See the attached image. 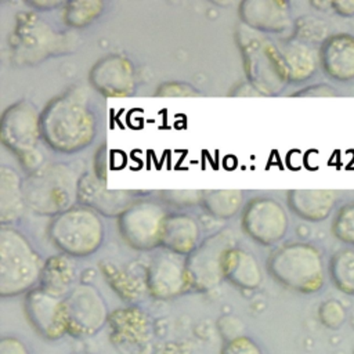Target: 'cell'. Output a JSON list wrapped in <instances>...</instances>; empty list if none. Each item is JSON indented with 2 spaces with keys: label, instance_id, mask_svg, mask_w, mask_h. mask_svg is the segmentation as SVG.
Wrapping results in <instances>:
<instances>
[{
  "label": "cell",
  "instance_id": "cell-1",
  "mask_svg": "<svg viewBox=\"0 0 354 354\" xmlns=\"http://www.w3.org/2000/svg\"><path fill=\"white\" fill-rule=\"evenodd\" d=\"M40 127L43 140L57 152L75 153L86 148L97 130L87 93L73 87L53 98L40 115Z\"/></svg>",
  "mask_w": 354,
  "mask_h": 354
},
{
  "label": "cell",
  "instance_id": "cell-2",
  "mask_svg": "<svg viewBox=\"0 0 354 354\" xmlns=\"http://www.w3.org/2000/svg\"><path fill=\"white\" fill-rule=\"evenodd\" d=\"M267 270L278 283L303 295L321 292L326 282L324 256L308 242H288L277 248L268 257Z\"/></svg>",
  "mask_w": 354,
  "mask_h": 354
},
{
  "label": "cell",
  "instance_id": "cell-3",
  "mask_svg": "<svg viewBox=\"0 0 354 354\" xmlns=\"http://www.w3.org/2000/svg\"><path fill=\"white\" fill-rule=\"evenodd\" d=\"M79 180L66 163L43 165L22 183L25 205L36 214L58 216L73 207Z\"/></svg>",
  "mask_w": 354,
  "mask_h": 354
},
{
  "label": "cell",
  "instance_id": "cell-4",
  "mask_svg": "<svg viewBox=\"0 0 354 354\" xmlns=\"http://www.w3.org/2000/svg\"><path fill=\"white\" fill-rule=\"evenodd\" d=\"M236 41L250 86L260 95L279 94L289 83L279 47L245 25L236 29Z\"/></svg>",
  "mask_w": 354,
  "mask_h": 354
},
{
  "label": "cell",
  "instance_id": "cell-5",
  "mask_svg": "<svg viewBox=\"0 0 354 354\" xmlns=\"http://www.w3.org/2000/svg\"><path fill=\"white\" fill-rule=\"evenodd\" d=\"M44 261L29 241L17 230L0 228V296L15 297L35 289Z\"/></svg>",
  "mask_w": 354,
  "mask_h": 354
},
{
  "label": "cell",
  "instance_id": "cell-6",
  "mask_svg": "<svg viewBox=\"0 0 354 354\" xmlns=\"http://www.w3.org/2000/svg\"><path fill=\"white\" fill-rule=\"evenodd\" d=\"M51 242L69 257H87L102 245L104 225L98 214L86 207H71L55 216L48 227Z\"/></svg>",
  "mask_w": 354,
  "mask_h": 354
},
{
  "label": "cell",
  "instance_id": "cell-7",
  "mask_svg": "<svg viewBox=\"0 0 354 354\" xmlns=\"http://www.w3.org/2000/svg\"><path fill=\"white\" fill-rule=\"evenodd\" d=\"M65 36L54 30L37 12L25 11L17 15L10 36V51L15 64L36 65L43 59L66 51Z\"/></svg>",
  "mask_w": 354,
  "mask_h": 354
},
{
  "label": "cell",
  "instance_id": "cell-8",
  "mask_svg": "<svg viewBox=\"0 0 354 354\" xmlns=\"http://www.w3.org/2000/svg\"><path fill=\"white\" fill-rule=\"evenodd\" d=\"M0 136L4 147L17 155L25 169L35 171L43 166L39 152L40 115L30 101L19 100L3 112Z\"/></svg>",
  "mask_w": 354,
  "mask_h": 354
},
{
  "label": "cell",
  "instance_id": "cell-9",
  "mask_svg": "<svg viewBox=\"0 0 354 354\" xmlns=\"http://www.w3.org/2000/svg\"><path fill=\"white\" fill-rule=\"evenodd\" d=\"M235 234L221 230L207 236L185 259V272L189 289L207 292L223 279V259L228 249L235 246Z\"/></svg>",
  "mask_w": 354,
  "mask_h": 354
},
{
  "label": "cell",
  "instance_id": "cell-10",
  "mask_svg": "<svg viewBox=\"0 0 354 354\" xmlns=\"http://www.w3.org/2000/svg\"><path fill=\"white\" fill-rule=\"evenodd\" d=\"M64 313L68 335L88 337L100 332L109 319L102 295L88 283H79L64 297Z\"/></svg>",
  "mask_w": 354,
  "mask_h": 354
},
{
  "label": "cell",
  "instance_id": "cell-11",
  "mask_svg": "<svg viewBox=\"0 0 354 354\" xmlns=\"http://www.w3.org/2000/svg\"><path fill=\"white\" fill-rule=\"evenodd\" d=\"M167 214L152 201H136L118 221L123 241L137 250H151L160 245L162 228Z\"/></svg>",
  "mask_w": 354,
  "mask_h": 354
},
{
  "label": "cell",
  "instance_id": "cell-12",
  "mask_svg": "<svg viewBox=\"0 0 354 354\" xmlns=\"http://www.w3.org/2000/svg\"><path fill=\"white\" fill-rule=\"evenodd\" d=\"M109 340L120 351L142 354L151 348L155 330L147 311L136 304L119 307L109 314Z\"/></svg>",
  "mask_w": 354,
  "mask_h": 354
},
{
  "label": "cell",
  "instance_id": "cell-13",
  "mask_svg": "<svg viewBox=\"0 0 354 354\" xmlns=\"http://www.w3.org/2000/svg\"><path fill=\"white\" fill-rule=\"evenodd\" d=\"M241 225L257 243L272 246L286 235L289 220L279 202L271 198H253L243 209Z\"/></svg>",
  "mask_w": 354,
  "mask_h": 354
},
{
  "label": "cell",
  "instance_id": "cell-14",
  "mask_svg": "<svg viewBox=\"0 0 354 354\" xmlns=\"http://www.w3.org/2000/svg\"><path fill=\"white\" fill-rule=\"evenodd\" d=\"M24 307L30 326L43 339L54 342L68 333L64 297L54 296L43 288L36 286L26 293Z\"/></svg>",
  "mask_w": 354,
  "mask_h": 354
},
{
  "label": "cell",
  "instance_id": "cell-15",
  "mask_svg": "<svg viewBox=\"0 0 354 354\" xmlns=\"http://www.w3.org/2000/svg\"><path fill=\"white\" fill-rule=\"evenodd\" d=\"M145 274L148 293L158 300L174 299L189 289L185 260L169 250L156 254Z\"/></svg>",
  "mask_w": 354,
  "mask_h": 354
},
{
  "label": "cell",
  "instance_id": "cell-16",
  "mask_svg": "<svg viewBox=\"0 0 354 354\" xmlns=\"http://www.w3.org/2000/svg\"><path fill=\"white\" fill-rule=\"evenodd\" d=\"M245 26L260 33H283L293 29L290 6L281 0H246L239 4Z\"/></svg>",
  "mask_w": 354,
  "mask_h": 354
},
{
  "label": "cell",
  "instance_id": "cell-17",
  "mask_svg": "<svg viewBox=\"0 0 354 354\" xmlns=\"http://www.w3.org/2000/svg\"><path fill=\"white\" fill-rule=\"evenodd\" d=\"M91 86L106 97H123L136 86L133 64L123 55H105L90 71Z\"/></svg>",
  "mask_w": 354,
  "mask_h": 354
},
{
  "label": "cell",
  "instance_id": "cell-18",
  "mask_svg": "<svg viewBox=\"0 0 354 354\" xmlns=\"http://www.w3.org/2000/svg\"><path fill=\"white\" fill-rule=\"evenodd\" d=\"M319 66L324 73L340 83L354 80V36L347 32L333 33L319 46Z\"/></svg>",
  "mask_w": 354,
  "mask_h": 354
},
{
  "label": "cell",
  "instance_id": "cell-19",
  "mask_svg": "<svg viewBox=\"0 0 354 354\" xmlns=\"http://www.w3.org/2000/svg\"><path fill=\"white\" fill-rule=\"evenodd\" d=\"M130 191L108 189L97 176L84 174L79 180L77 201L95 213L120 216L133 203Z\"/></svg>",
  "mask_w": 354,
  "mask_h": 354
},
{
  "label": "cell",
  "instance_id": "cell-20",
  "mask_svg": "<svg viewBox=\"0 0 354 354\" xmlns=\"http://www.w3.org/2000/svg\"><path fill=\"white\" fill-rule=\"evenodd\" d=\"M337 198L339 192L335 189H290L286 194L290 212L310 223L326 220L335 209Z\"/></svg>",
  "mask_w": 354,
  "mask_h": 354
},
{
  "label": "cell",
  "instance_id": "cell-21",
  "mask_svg": "<svg viewBox=\"0 0 354 354\" xmlns=\"http://www.w3.org/2000/svg\"><path fill=\"white\" fill-rule=\"evenodd\" d=\"M223 277L243 290L257 289L263 281V272L257 259L250 252L236 246L228 249L224 254Z\"/></svg>",
  "mask_w": 354,
  "mask_h": 354
},
{
  "label": "cell",
  "instance_id": "cell-22",
  "mask_svg": "<svg viewBox=\"0 0 354 354\" xmlns=\"http://www.w3.org/2000/svg\"><path fill=\"white\" fill-rule=\"evenodd\" d=\"M160 245L178 256L191 254L199 245V225L187 214H170L162 228Z\"/></svg>",
  "mask_w": 354,
  "mask_h": 354
},
{
  "label": "cell",
  "instance_id": "cell-23",
  "mask_svg": "<svg viewBox=\"0 0 354 354\" xmlns=\"http://www.w3.org/2000/svg\"><path fill=\"white\" fill-rule=\"evenodd\" d=\"M278 47L285 62L289 83L306 82L317 73L319 55L314 46L290 39Z\"/></svg>",
  "mask_w": 354,
  "mask_h": 354
},
{
  "label": "cell",
  "instance_id": "cell-24",
  "mask_svg": "<svg viewBox=\"0 0 354 354\" xmlns=\"http://www.w3.org/2000/svg\"><path fill=\"white\" fill-rule=\"evenodd\" d=\"M100 266L106 282L124 301L133 304L141 300L148 292L147 274L141 275L134 272L131 268L123 267L122 264L111 260H104Z\"/></svg>",
  "mask_w": 354,
  "mask_h": 354
},
{
  "label": "cell",
  "instance_id": "cell-25",
  "mask_svg": "<svg viewBox=\"0 0 354 354\" xmlns=\"http://www.w3.org/2000/svg\"><path fill=\"white\" fill-rule=\"evenodd\" d=\"M22 181L18 173L8 166L0 167V221L7 225L18 221L25 210Z\"/></svg>",
  "mask_w": 354,
  "mask_h": 354
},
{
  "label": "cell",
  "instance_id": "cell-26",
  "mask_svg": "<svg viewBox=\"0 0 354 354\" xmlns=\"http://www.w3.org/2000/svg\"><path fill=\"white\" fill-rule=\"evenodd\" d=\"M76 268L72 259L66 254H55L44 261L39 286L48 293L65 297L73 288Z\"/></svg>",
  "mask_w": 354,
  "mask_h": 354
},
{
  "label": "cell",
  "instance_id": "cell-27",
  "mask_svg": "<svg viewBox=\"0 0 354 354\" xmlns=\"http://www.w3.org/2000/svg\"><path fill=\"white\" fill-rule=\"evenodd\" d=\"M328 275L333 286L347 295L354 296V248L346 246L336 250L328 264Z\"/></svg>",
  "mask_w": 354,
  "mask_h": 354
},
{
  "label": "cell",
  "instance_id": "cell-28",
  "mask_svg": "<svg viewBox=\"0 0 354 354\" xmlns=\"http://www.w3.org/2000/svg\"><path fill=\"white\" fill-rule=\"evenodd\" d=\"M243 192L239 189H210L202 191L203 207L217 218H230L242 206Z\"/></svg>",
  "mask_w": 354,
  "mask_h": 354
},
{
  "label": "cell",
  "instance_id": "cell-29",
  "mask_svg": "<svg viewBox=\"0 0 354 354\" xmlns=\"http://www.w3.org/2000/svg\"><path fill=\"white\" fill-rule=\"evenodd\" d=\"M104 8V3L98 0H75L64 4L62 18L68 26L83 28L97 19Z\"/></svg>",
  "mask_w": 354,
  "mask_h": 354
},
{
  "label": "cell",
  "instance_id": "cell-30",
  "mask_svg": "<svg viewBox=\"0 0 354 354\" xmlns=\"http://www.w3.org/2000/svg\"><path fill=\"white\" fill-rule=\"evenodd\" d=\"M293 33L292 37L293 40L314 46V44H322L328 37V25L325 21L311 17V15H304L300 17L295 21L293 24Z\"/></svg>",
  "mask_w": 354,
  "mask_h": 354
},
{
  "label": "cell",
  "instance_id": "cell-31",
  "mask_svg": "<svg viewBox=\"0 0 354 354\" xmlns=\"http://www.w3.org/2000/svg\"><path fill=\"white\" fill-rule=\"evenodd\" d=\"M330 231L337 241L354 246V201L337 209L332 220Z\"/></svg>",
  "mask_w": 354,
  "mask_h": 354
},
{
  "label": "cell",
  "instance_id": "cell-32",
  "mask_svg": "<svg viewBox=\"0 0 354 354\" xmlns=\"http://www.w3.org/2000/svg\"><path fill=\"white\" fill-rule=\"evenodd\" d=\"M318 319L328 329H339L347 319L346 307L336 299H328L318 307Z\"/></svg>",
  "mask_w": 354,
  "mask_h": 354
},
{
  "label": "cell",
  "instance_id": "cell-33",
  "mask_svg": "<svg viewBox=\"0 0 354 354\" xmlns=\"http://www.w3.org/2000/svg\"><path fill=\"white\" fill-rule=\"evenodd\" d=\"M220 354H266L252 337L241 335L224 343Z\"/></svg>",
  "mask_w": 354,
  "mask_h": 354
},
{
  "label": "cell",
  "instance_id": "cell-34",
  "mask_svg": "<svg viewBox=\"0 0 354 354\" xmlns=\"http://www.w3.org/2000/svg\"><path fill=\"white\" fill-rule=\"evenodd\" d=\"M339 93L328 83H315L295 91L293 97H336Z\"/></svg>",
  "mask_w": 354,
  "mask_h": 354
},
{
  "label": "cell",
  "instance_id": "cell-35",
  "mask_svg": "<svg viewBox=\"0 0 354 354\" xmlns=\"http://www.w3.org/2000/svg\"><path fill=\"white\" fill-rule=\"evenodd\" d=\"M0 354H30V350L19 337L4 336L0 340Z\"/></svg>",
  "mask_w": 354,
  "mask_h": 354
},
{
  "label": "cell",
  "instance_id": "cell-36",
  "mask_svg": "<svg viewBox=\"0 0 354 354\" xmlns=\"http://www.w3.org/2000/svg\"><path fill=\"white\" fill-rule=\"evenodd\" d=\"M332 11L343 18L354 17V0H337L330 1Z\"/></svg>",
  "mask_w": 354,
  "mask_h": 354
},
{
  "label": "cell",
  "instance_id": "cell-37",
  "mask_svg": "<svg viewBox=\"0 0 354 354\" xmlns=\"http://www.w3.org/2000/svg\"><path fill=\"white\" fill-rule=\"evenodd\" d=\"M29 4L35 8H39V10H50V8H54V7L64 6L65 3H61V1H30Z\"/></svg>",
  "mask_w": 354,
  "mask_h": 354
},
{
  "label": "cell",
  "instance_id": "cell-38",
  "mask_svg": "<svg viewBox=\"0 0 354 354\" xmlns=\"http://www.w3.org/2000/svg\"><path fill=\"white\" fill-rule=\"evenodd\" d=\"M311 6L317 10H321V11H326L328 8L332 10L330 7V1H311Z\"/></svg>",
  "mask_w": 354,
  "mask_h": 354
},
{
  "label": "cell",
  "instance_id": "cell-39",
  "mask_svg": "<svg viewBox=\"0 0 354 354\" xmlns=\"http://www.w3.org/2000/svg\"><path fill=\"white\" fill-rule=\"evenodd\" d=\"M353 354H354V351H353Z\"/></svg>",
  "mask_w": 354,
  "mask_h": 354
}]
</instances>
